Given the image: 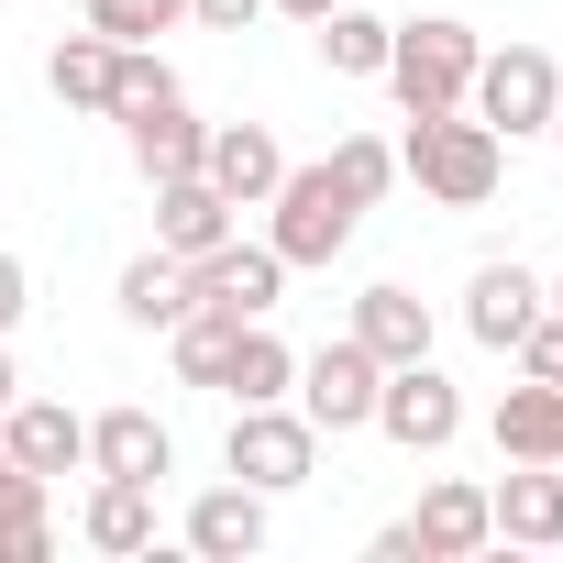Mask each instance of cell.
Here are the masks:
<instances>
[{"label": "cell", "instance_id": "cell-1", "mask_svg": "<svg viewBox=\"0 0 563 563\" xmlns=\"http://www.w3.org/2000/svg\"><path fill=\"white\" fill-rule=\"evenodd\" d=\"M398 177H409L420 199H442V210H486L497 177H508V144H497L475 111H431V122H409Z\"/></svg>", "mask_w": 563, "mask_h": 563}, {"label": "cell", "instance_id": "cell-2", "mask_svg": "<svg viewBox=\"0 0 563 563\" xmlns=\"http://www.w3.org/2000/svg\"><path fill=\"white\" fill-rule=\"evenodd\" d=\"M354 232H365V199L332 177V155L321 166H288L265 188V243H276V265H332V254H354Z\"/></svg>", "mask_w": 563, "mask_h": 563}, {"label": "cell", "instance_id": "cell-3", "mask_svg": "<svg viewBox=\"0 0 563 563\" xmlns=\"http://www.w3.org/2000/svg\"><path fill=\"white\" fill-rule=\"evenodd\" d=\"M475 23H453V12H420V23H398L387 34V100L409 111V122H431V111H464V89H475Z\"/></svg>", "mask_w": 563, "mask_h": 563}, {"label": "cell", "instance_id": "cell-4", "mask_svg": "<svg viewBox=\"0 0 563 563\" xmlns=\"http://www.w3.org/2000/svg\"><path fill=\"white\" fill-rule=\"evenodd\" d=\"M486 541H497L486 486H475V475H431L420 508L376 530V563H464V552H486Z\"/></svg>", "mask_w": 563, "mask_h": 563}, {"label": "cell", "instance_id": "cell-5", "mask_svg": "<svg viewBox=\"0 0 563 563\" xmlns=\"http://www.w3.org/2000/svg\"><path fill=\"white\" fill-rule=\"evenodd\" d=\"M552 100H563V67H552L541 45H497V56H475V89H464V111H475L497 144H519V133H552Z\"/></svg>", "mask_w": 563, "mask_h": 563}, {"label": "cell", "instance_id": "cell-6", "mask_svg": "<svg viewBox=\"0 0 563 563\" xmlns=\"http://www.w3.org/2000/svg\"><path fill=\"white\" fill-rule=\"evenodd\" d=\"M221 464H232L243 486H265V497H288V486H310V464H321V431H310V409H299V398H265V409H232V442H221Z\"/></svg>", "mask_w": 563, "mask_h": 563}, {"label": "cell", "instance_id": "cell-7", "mask_svg": "<svg viewBox=\"0 0 563 563\" xmlns=\"http://www.w3.org/2000/svg\"><path fill=\"white\" fill-rule=\"evenodd\" d=\"M376 387H387V365H376L354 332H332L321 354H299V387H288V398L310 409V431H321V442H343V431H365V420H376Z\"/></svg>", "mask_w": 563, "mask_h": 563}, {"label": "cell", "instance_id": "cell-8", "mask_svg": "<svg viewBox=\"0 0 563 563\" xmlns=\"http://www.w3.org/2000/svg\"><path fill=\"white\" fill-rule=\"evenodd\" d=\"M365 431H387L398 453H453L464 442V387L420 354V365H387V387H376V420Z\"/></svg>", "mask_w": 563, "mask_h": 563}, {"label": "cell", "instance_id": "cell-9", "mask_svg": "<svg viewBox=\"0 0 563 563\" xmlns=\"http://www.w3.org/2000/svg\"><path fill=\"white\" fill-rule=\"evenodd\" d=\"M188 299L199 310H232V321H276V299H288V265H276V243L254 232H232V243H210V254H188Z\"/></svg>", "mask_w": 563, "mask_h": 563}, {"label": "cell", "instance_id": "cell-10", "mask_svg": "<svg viewBox=\"0 0 563 563\" xmlns=\"http://www.w3.org/2000/svg\"><path fill=\"white\" fill-rule=\"evenodd\" d=\"M0 453H12L23 475H78L89 464V420L67 409V398H12V409H0Z\"/></svg>", "mask_w": 563, "mask_h": 563}, {"label": "cell", "instance_id": "cell-11", "mask_svg": "<svg viewBox=\"0 0 563 563\" xmlns=\"http://www.w3.org/2000/svg\"><path fill=\"white\" fill-rule=\"evenodd\" d=\"M486 519L508 552H563V464H508L486 486Z\"/></svg>", "mask_w": 563, "mask_h": 563}, {"label": "cell", "instance_id": "cell-12", "mask_svg": "<svg viewBox=\"0 0 563 563\" xmlns=\"http://www.w3.org/2000/svg\"><path fill=\"white\" fill-rule=\"evenodd\" d=\"M552 310V288H541V276L530 265H475L464 276V332L486 343V354H519V332Z\"/></svg>", "mask_w": 563, "mask_h": 563}, {"label": "cell", "instance_id": "cell-13", "mask_svg": "<svg viewBox=\"0 0 563 563\" xmlns=\"http://www.w3.org/2000/svg\"><path fill=\"white\" fill-rule=\"evenodd\" d=\"M199 177H210L232 210H265V188L288 177V144H276L265 122H210V155H199Z\"/></svg>", "mask_w": 563, "mask_h": 563}, {"label": "cell", "instance_id": "cell-14", "mask_svg": "<svg viewBox=\"0 0 563 563\" xmlns=\"http://www.w3.org/2000/svg\"><path fill=\"white\" fill-rule=\"evenodd\" d=\"M188 552L199 563H254L265 552V486H243V475L232 486H199L188 497Z\"/></svg>", "mask_w": 563, "mask_h": 563}, {"label": "cell", "instance_id": "cell-15", "mask_svg": "<svg viewBox=\"0 0 563 563\" xmlns=\"http://www.w3.org/2000/svg\"><path fill=\"white\" fill-rule=\"evenodd\" d=\"M89 475H144V486H166V475H177V431H166L155 409H100V420H89Z\"/></svg>", "mask_w": 563, "mask_h": 563}, {"label": "cell", "instance_id": "cell-16", "mask_svg": "<svg viewBox=\"0 0 563 563\" xmlns=\"http://www.w3.org/2000/svg\"><path fill=\"white\" fill-rule=\"evenodd\" d=\"M354 343H365L376 365H420V354H431V299L398 288V276H376V288L354 299Z\"/></svg>", "mask_w": 563, "mask_h": 563}, {"label": "cell", "instance_id": "cell-17", "mask_svg": "<svg viewBox=\"0 0 563 563\" xmlns=\"http://www.w3.org/2000/svg\"><path fill=\"white\" fill-rule=\"evenodd\" d=\"M122 144H133L144 188H166V177H199V155H210V122H188V100H155V111H122Z\"/></svg>", "mask_w": 563, "mask_h": 563}, {"label": "cell", "instance_id": "cell-18", "mask_svg": "<svg viewBox=\"0 0 563 563\" xmlns=\"http://www.w3.org/2000/svg\"><path fill=\"white\" fill-rule=\"evenodd\" d=\"M232 232H243V210H232L210 177H166V188H155V243H166L177 265L210 254V243H232Z\"/></svg>", "mask_w": 563, "mask_h": 563}, {"label": "cell", "instance_id": "cell-19", "mask_svg": "<svg viewBox=\"0 0 563 563\" xmlns=\"http://www.w3.org/2000/svg\"><path fill=\"white\" fill-rule=\"evenodd\" d=\"M78 541H89V552H111V563L155 552V486H144V475H100V486H89V508H78Z\"/></svg>", "mask_w": 563, "mask_h": 563}, {"label": "cell", "instance_id": "cell-20", "mask_svg": "<svg viewBox=\"0 0 563 563\" xmlns=\"http://www.w3.org/2000/svg\"><path fill=\"white\" fill-rule=\"evenodd\" d=\"M486 442H497V464H563V387H541V376H519V387L497 398V420H486Z\"/></svg>", "mask_w": 563, "mask_h": 563}, {"label": "cell", "instance_id": "cell-21", "mask_svg": "<svg viewBox=\"0 0 563 563\" xmlns=\"http://www.w3.org/2000/svg\"><path fill=\"white\" fill-rule=\"evenodd\" d=\"M111 299H122L133 332H177V321H188V265H177L166 243H144V254L122 265V288H111Z\"/></svg>", "mask_w": 563, "mask_h": 563}, {"label": "cell", "instance_id": "cell-22", "mask_svg": "<svg viewBox=\"0 0 563 563\" xmlns=\"http://www.w3.org/2000/svg\"><path fill=\"white\" fill-rule=\"evenodd\" d=\"M45 497H56L45 475H23L12 453H0V563H45L56 552V508Z\"/></svg>", "mask_w": 563, "mask_h": 563}, {"label": "cell", "instance_id": "cell-23", "mask_svg": "<svg viewBox=\"0 0 563 563\" xmlns=\"http://www.w3.org/2000/svg\"><path fill=\"white\" fill-rule=\"evenodd\" d=\"M288 387H299V354L276 343L265 321H243V332H232V365H221V398H232V409H265V398H288Z\"/></svg>", "mask_w": 563, "mask_h": 563}, {"label": "cell", "instance_id": "cell-24", "mask_svg": "<svg viewBox=\"0 0 563 563\" xmlns=\"http://www.w3.org/2000/svg\"><path fill=\"white\" fill-rule=\"evenodd\" d=\"M111 78H122V45H111V34H67V45L45 56V89H56L67 111H100V122H111Z\"/></svg>", "mask_w": 563, "mask_h": 563}, {"label": "cell", "instance_id": "cell-25", "mask_svg": "<svg viewBox=\"0 0 563 563\" xmlns=\"http://www.w3.org/2000/svg\"><path fill=\"white\" fill-rule=\"evenodd\" d=\"M387 34H398V23L354 12V0H332V12L310 23V45H321V67H332V78H387Z\"/></svg>", "mask_w": 563, "mask_h": 563}, {"label": "cell", "instance_id": "cell-26", "mask_svg": "<svg viewBox=\"0 0 563 563\" xmlns=\"http://www.w3.org/2000/svg\"><path fill=\"white\" fill-rule=\"evenodd\" d=\"M232 332H243L232 310H199V299H188V321L166 332V354H177V376H188V387H221V365H232Z\"/></svg>", "mask_w": 563, "mask_h": 563}, {"label": "cell", "instance_id": "cell-27", "mask_svg": "<svg viewBox=\"0 0 563 563\" xmlns=\"http://www.w3.org/2000/svg\"><path fill=\"white\" fill-rule=\"evenodd\" d=\"M332 177H343V188L376 210V199L398 188V144H387V133H343V144H332Z\"/></svg>", "mask_w": 563, "mask_h": 563}, {"label": "cell", "instance_id": "cell-28", "mask_svg": "<svg viewBox=\"0 0 563 563\" xmlns=\"http://www.w3.org/2000/svg\"><path fill=\"white\" fill-rule=\"evenodd\" d=\"M177 23H188V0H89V34H111V45H155Z\"/></svg>", "mask_w": 563, "mask_h": 563}, {"label": "cell", "instance_id": "cell-29", "mask_svg": "<svg viewBox=\"0 0 563 563\" xmlns=\"http://www.w3.org/2000/svg\"><path fill=\"white\" fill-rule=\"evenodd\" d=\"M155 100H177V67H166V56H144V45H122V78H111V122H122V111H155Z\"/></svg>", "mask_w": 563, "mask_h": 563}, {"label": "cell", "instance_id": "cell-30", "mask_svg": "<svg viewBox=\"0 0 563 563\" xmlns=\"http://www.w3.org/2000/svg\"><path fill=\"white\" fill-rule=\"evenodd\" d=\"M519 376H541V387H563V310H541V321L519 332Z\"/></svg>", "mask_w": 563, "mask_h": 563}, {"label": "cell", "instance_id": "cell-31", "mask_svg": "<svg viewBox=\"0 0 563 563\" xmlns=\"http://www.w3.org/2000/svg\"><path fill=\"white\" fill-rule=\"evenodd\" d=\"M23 310H34V265H23V254H12V243H0V332H12V321H23Z\"/></svg>", "mask_w": 563, "mask_h": 563}, {"label": "cell", "instance_id": "cell-32", "mask_svg": "<svg viewBox=\"0 0 563 563\" xmlns=\"http://www.w3.org/2000/svg\"><path fill=\"white\" fill-rule=\"evenodd\" d=\"M188 23L199 34H243V23H265V0H188Z\"/></svg>", "mask_w": 563, "mask_h": 563}, {"label": "cell", "instance_id": "cell-33", "mask_svg": "<svg viewBox=\"0 0 563 563\" xmlns=\"http://www.w3.org/2000/svg\"><path fill=\"white\" fill-rule=\"evenodd\" d=\"M23 398V365H12V332H0V409H12Z\"/></svg>", "mask_w": 563, "mask_h": 563}, {"label": "cell", "instance_id": "cell-34", "mask_svg": "<svg viewBox=\"0 0 563 563\" xmlns=\"http://www.w3.org/2000/svg\"><path fill=\"white\" fill-rule=\"evenodd\" d=\"M265 12H288V23H321V12H332V0H265Z\"/></svg>", "mask_w": 563, "mask_h": 563}, {"label": "cell", "instance_id": "cell-35", "mask_svg": "<svg viewBox=\"0 0 563 563\" xmlns=\"http://www.w3.org/2000/svg\"><path fill=\"white\" fill-rule=\"evenodd\" d=\"M552 144H563V100H552Z\"/></svg>", "mask_w": 563, "mask_h": 563}, {"label": "cell", "instance_id": "cell-36", "mask_svg": "<svg viewBox=\"0 0 563 563\" xmlns=\"http://www.w3.org/2000/svg\"><path fill=\"white\" fill-rule=\"evenodd\" d=\"M552 310H563V276H552Z\"/></svg>", "mask_w": 563, "mask_h": 563}]
</instances>
